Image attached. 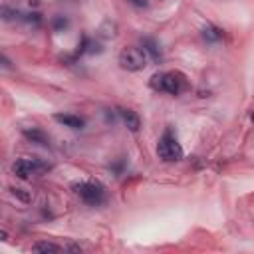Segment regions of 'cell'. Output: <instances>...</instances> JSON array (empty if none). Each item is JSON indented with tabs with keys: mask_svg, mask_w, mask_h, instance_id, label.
I'll list each match as a JSON object with an SVG mask.
<instances>
[{
	"mask_svg": "<svg viewBox=\"0 0 254 254\" xmlns=\"http://www.w3.org/2000/svg\"><path fill=\"white\" fill-rule=\"evenodd\" d=\"M69 26H71V22H69V18H67V16H64V14H56V16L52 18V30H54V32H58V34L67 32V30H69Z\"/></svg>",
	"mask_w": 254,
	"mask_h": 254,
	"instance_id": "8fae6325",
	"label": "cell"
},
{
	"mask_svg": "<svg viewBox=\"0 0 254 254\" xmlns=\"http://www.w3.org/2000/svg\"><path fill=\"white\" fill-rule=\"evenodd\" d=\"M71 190L73 194L87 206H101L107 202V189L103 183L99 181H77L71 185Z\"/></svg>",
	"mask_w": 254,
	"mask_h": 254,
	"instance_id": "7a4b0ae2",
	"label": "cell"
},
{
	"mask_svg": "<svg viewBox=\"0 0 254 254\" xmlns=\"http://www.w3.org/2000/svg\"><path fill=\"white\" fill-rule=\"evenodd\" d=\"M54 119H56L60 125L69 127V129H73V131H81V129L85 127V119L79 117V115H75V113H54Z\"/></svg>",
	"mask_w": 254,
	"mask_h": 254,
	"instance_id": "52a82bcc",
	"label": "cell"
},
{
	"mask_svg": "<svg viewBox=\"0 0 254 254\" xmlns=\"http://www.w3.org/2000/svg\"><path fill=\"white\" fill-rule=\"evenodd\" d=\"M10 192H12V194H14L18 200H22L24 204L32 202V198H34L32 190H28V189H22V187H12V189H10Z\"/></svg>",
	"mask_w": 254,
	"mask_h": 254,
	"instance_id": "5bb4252c",
	"label": "cell"
},
{
	"mask_svg": "<svg viewBox=\"0 0 254 254\" xmlns=\"http://www.w3.org/2000/svg\"><path fill=\"white\" fill-rule=\"evenodd\" d=\"M200 38H202L206 44L214 46V44H220V42H224V38H226V32H224L220 26H216V24H204V26L200 28Z\"/></svg>",
	"mask_w": 254,
	"mask_h": 254,
	"instance_id": "8992f818",
	"label": "cell"
},
{
	"mask_svg": "<svg viewBox=\"0 0 254 254\" xmlns=\"http://www.w3.org/2000/svg\"><path fill=\"white\" fill-rule=\"evenodd\" d=\"M127 4H131L133 8H137V10H147L149 8V0H125Z\"/></svg>",
	"mask_w": 254,
	"mask_h": 254,
	"instance_id": "9a60e30c",
	"label": "cell"
},
{
	"mask_svg": "<svg viewBox=\"0 0 254 254\" xmlns=\"http://www.w3.org/2000/svg\"><path fill=\"white\" fill-rule=\"evenodd\" d=\"M32 250L36 252H62L65 250L62 244H56V242H48V240H40V242H34L32 244Z\"/></svg>",
	"mask_w": 254,
	"mask_h": 254,
	"instance_id": "7c38bea8",
	"label": "cell"
},
{
	"mask_svg": "<svg viewBox=\"0 0 254 254\" xmlns=\"http://www.w3.org/2000/svg\"><path fill=\"white\" fill-rule=\"evenodd\" d=\"M48 171H52V165L42 161V159L20 157V159H16L12 163V173L22 181H28V179H34V177H42Z\"/></svg>",
	"mask_w": 254,
	"mask_h": 254,
	"instance_id": "277c9868",
	"label": "cell"
},
{
	"mask_svg": "<svg viewBox=\"0 0 254 254\" xmlns=\"http://www.w3.org/2000/svg\"><path fill=\"white\" fill-rule=\"evenodd\" d=\"M22 135L30 143H36V145H42V147H48L50 145V137L40 127H26V129H22Z\"/></svg>",
	"mask_w": 254,
	"mask_h": 254,
	"instance_id": "9c48e42d",
	"label": "cell"
},
{
	"mask_svg": "<svg viewBox=\"0 0 254 254\" xmlns=\"http://www.w3.org/2000/svg\"><path fill=\"white\" fill-rule=\"evenodd\" d=\"M141 48L147 52V56H149L155 64H161V62H163V52H161V46H159L157 40H153V38H143V40H141Z\"/></svg>",
	"mask_w": 254,
	"mask_h": 254,
	"instance_id": "30bf717a",
	"label": "cell"
},
{
	"mask_svg": "<svg viewBox=\"0 0 254 254\" xmlns=\"http://www.w3.org/2000/svg\"><path fill=\"white\" fill-rule=\"evenodd\" d=\"M157 157L163 163H177L185 157L183 145L177 139V133L173 131V127H165V131L161 133L159 141H157Z\"/></svg>",
	"mask_w": 254,
	"mask_h": 254,
	"instance_id": "3957f363",
	"label": "cell"
},
{
	"mask_svg": "<svg viewBox=\"0 0 254 254\" xmlns=\"http://www.w3.org/2000/svg\"><path fill=\"white\" fill-rule=\"evenodd\" d=\"M147 52L139 46H127L119 52V58H117V64L121 69L125 71H141L145 65H147Z\"/></svg>",
	"mask_w": 254,
	"mask_h": 254,
	"instance_id": "5b68a950",
	"label": "cell"
},
{
	"mask_svg": "<svg viewBox=\"0 0 254 254\" xmlns=\"http://www.w3.org/2000/svg\"><path fill=\"white\" fill-rule=\"evenodd\" d=\"M2 69H12V65H10V60H8V56L6 54H2Z\"/></svg>",
	"mask_w": 254,
	"mask_h": 254,
	"instance_id": "2e32d148",
	"label": "cell"
},
{
	"mask_svg": "<svg viewBox=\"0 0 254 254\" xmlns=\"http://www.w3.org/2000/svg\"><path fill=\"white\" fill-rule=\"evenodd\" d=\"M149 85L153 91L157 93H165V95H183L189 89V79L183 71L177 69H167V71H157L151 75Z\"/></svg>",
	"mask_w": 254,
	"mask_h": 254,
	"instance_id": "6da1fadb",
	"label": "cell"
},
{
	"mask_svg": "<svg viewBox=\"0 0 254 254\" xmlns=\"http://www.w3.org/2000/svg\"><path fill=\"white\" fill-rule=\"evenodd\" d=\"M20 22H24V24H28V26H32V28H40V26H42V14L36 12V10H32V12H22Z\"/></svg>",
	"mask_w": 254,
	"mask_h": 254,
	"instance_id": "4fadbf2b",
	"label": "cell"
},
{
	"mask_svg": "<svg viewBox=\"0 0 254 254\" xmlns=\"http://www.w3.org/2000/svg\"><path fill=\"white\" fill-rule=\"evenodd\" d=\"M117 115L121 117V121L125 123V127L131 133H137L141 129V119H139V115L133 109H117Z\"/></svg>",
	"mask_w": 254,
	"mask_h": 254,
	"instance_id": "ba28073f",
	"label": "cell"
}]
</instances>
